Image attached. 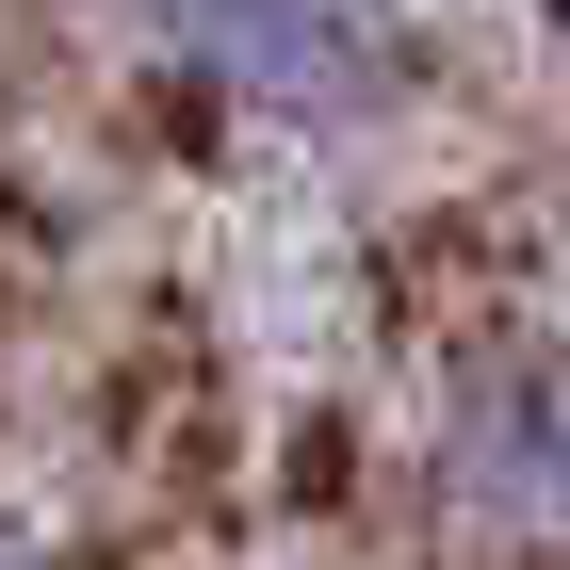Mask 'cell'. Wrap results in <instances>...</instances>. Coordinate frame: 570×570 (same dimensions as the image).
I'll list each match as a JSON object with an SVG mask.
<instances>
[{"instance_id":"obj_1","label":"cell","mask_w":570,"mask_h":570,"mask_svg":"<svg viewBox=\"0 0 570 570\" xmlns=\"http://www.w3.org/2000/svg\"><path fill=\"white\" fill-rule=\"evenodd\" d=\"M147 33H179L213 82H262V98H343L358 82V17L343 0H131Z\"/></svg>"},{"instance_id":"obj_3","label":"cell","mask_w":570,"mask_h":570,"mask_svg":"<svg viewBox=\"0 0 570 570\" xmlns=\"http://www.w3.org/2000/svg\"><path fill=\"white\" fill-rule=\"evenodd\" d=\"M0 570H33V554H17V538H0Z\"/></svg>"},{"instance_id":"obj_2","label":"cell","mask_w":570,"mask_h":570,"mask_svg":"<svg viewBox=\"0 0 570 570\" xmlns=\"http://www.w3.org/2000/svg\"><path fill=\"white\" fill-rule=\"evenodd\" d=\"M456 489H473V505H554V489H570V392H554V375H489V392H473Z\"/></svg>"}]
</instances>
